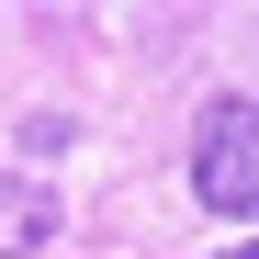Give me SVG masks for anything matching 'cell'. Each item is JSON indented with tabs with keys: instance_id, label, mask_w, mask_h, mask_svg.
<instances>
[{
	"instance_id": "6da1fadb",
	"label": "cell",
	"mask_w": 259,
	"mask_h": 259,
	"mask_svg": "<svg viewBox=\"0 0 259 259\" xmlns=\"http://www.w3.org/2000/svg\"><path fill=\"white\" fill-rule=\"evenodd\" d=\"M192 192L203 214H259V102L248 91H214L192 124Z\"/></svg>"
},
{
	"instance_id": "7a4b0ae2",
	"label": "cell",
	"mask_w": 259,
	"mask_h": 259,
	"mask_svg": "<svg viewBox=\"0 0 259 259\" xmlns=\"http://www.w3.org/2000/svg\"><path fill=\"white\" fill-rule=\"evenodd\" d=\"M46 237H57V192L23 181V169H0V259H34Z\"/></svg>"
},
{
	"instance_id": "3957f363",
	"label": "cell",
	"mask_w": 259,
	"mask_h": 259,
	"mask_svg": "<svg viewBox=\"0 0 259 259\" xmlns=\"http://www.w3.org/2000/svg\"><path fill=\"white\" fill-rule=\"evenodd\" d=\"M214 259H259V237H237V248H214Z\"/></svg>"
}]
</instances>
